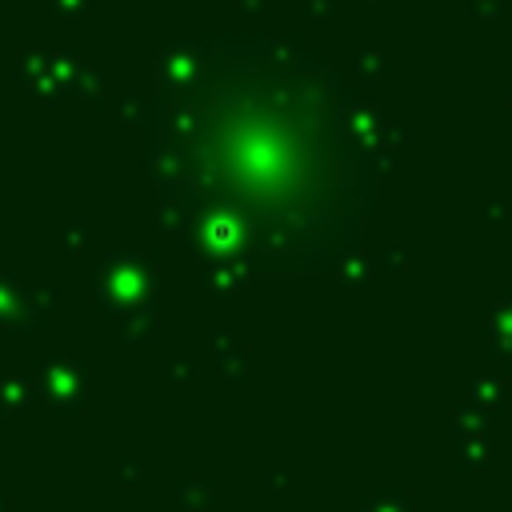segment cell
<instances>
[{
    "label": "cell",
    "instance_id": "1",
    "mask_svg": "<svg viewBox=\"0 0 512 512\" xmlns=\"http://www.w3.org/2000/svg\"><path fill=\"white\" fill-rule=\"evenodd\" d=\"M156 156L216 240H344L364 192L360 136L336 88L288 60L184 68L160 96Z\"/></svg>",
    "mask_w": 512,
    "mask_h": 512
}]
</instances>
